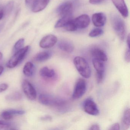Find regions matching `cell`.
I'll return each mask as SVG.
<instances>
[{"mask_svg": "<svg viewBox=\"0 0 130 130\" xmlns=\"http://www.w3.org/2000/svg\"><path fill=\"white\" fill-rule=\"evenodd\" d=\"M14 4V1H9L4 7L3 8V9L4 11V13H5V16L8 15L11 12V11L12 10Z\"/></svg>", "mask_w": 130, "mask_h": 130, "instance_id": "25", "label": "cell"}, {"mask_svg": "<svg viewBox=\"0 0 130 130\" xmlns=\"http://www.w3.org/2000/svg\"><path fill=\"white\" fill-rule=\"evenodd\" d=\"M9 110L13 116L17 115H22L25 113V112L23 110L14 109H9Z\"/></svg>", "mask_w": 130, "mask_h": 130, "instance_id": "29", "label": "cell"}, {"mask_svg": "<svg viewBox=\"0 0 130 130\" xmlns=\"http://www.w3.org/2000/svg\"><path fill=\"white\" fill-rule=\"evenodd\" d=\"M92 63L96 73H105V66L103 61L93 58Z\"/></svg>", "mask_w": 130, "mask_h": 130, "instance_id": "18", "label": "cell"}, {"mask_svg": "<svg viewBox=\"0 0 130 130\" xmlns=\"http://www.w3.org/2000/svg\"><path fill=\"white\" fill-rule=\"evenodd\" d=\"M58 47L61 51L68 53H71L74 50L73 44L68 40L62 39L58 42Z\"/></svg>", "mask_w": 130, "mask_h": 130, "instance_id": "13", "label": "cell"}, {"mask_svg": "<svg viewBox=\"0 0 130 130\" xmlns=\"http://www.w3.org/2000/svg\"><path fill=\"white\" fill-rule=\"evenodd\" d=\"M22 87L23 92L29 99L33 100L36 99L37 96L36 90L28 80H23L22 83Z\"/></svg>", "mask_w": 130, "mask_h": 130, "instance_id": "7", "label": "cell"}, {"mask_svg": "<svg viewBox=\"0 0 130 130\" xmlns=\"http://www.w3.org/2000/svg\"><path fill=\"white\" fill-rule=\"evenodd\" d=\"M52 119V117L49 116H46L41 118L42 120H45V121H51Z\"/></svg>", "mask_w": 130, "mask_h": 130, "instance_id": "37", "label": "cell"}, {"mask_svg": "<svg viewBox=\"0 0 130 130\" xmlns=\"http://www.w3.org/2000/svg\"><path fill=\"white\" fill-rule=\"evenodd\" d=\"M37 0H25L26 5L28 7L31 8Z\"/></svg>", "mask_w": 130, "mask_h": 130, "instance_id": "30", "label": "cell"}, {"mask_svg": "<svg viewBox=\"0 0 130 130\" xmlns=\"http://www.w3.org/2000/svg\"><path fill=\"white\" fill-rule=\"evenodd\" d=\"M25 44V39H20L18 40L14 45L13 51L15 52L22 48Z\"/></svg>", "mask_w": 130, "mask_h": 130, "instance_id": "26", "label": "cell"}, {"mask_svg": "<svg viewBox=\"0 0 130 130\" xmlns=\"http://www.w3.org/2000/svg\"><path fill=\"white\" fill-rule=\"evenodd\" d=\"M89 129L91 130H100V128L98 124H93L90 127Z\"/></svg>", "mask_w": 130, "mask_h": 130, "instance_id": "35", "label": "cell"}, {"mask_svg": "<svg viewBox=\"0 0 130 130\" xmlns=\"http://www.w3.org/2000/svg\"><path fill=\"white\" fill-rule=\"evenodd\" d=\"M3 25L0 24V32L1 31V30L3 29Z\"/></svg>", "mask_w": 130, "mask_h": 130, "instance_id": "41", "label": "cell"}, {"mask_svg": "<svg viewBox=\"0 0 130 130\" xmlns=\"http://www.w3.org/2000/svg\"><path fill=\"white\" fill-rule=\"evenodd\" d=\"M74 20L77 29L86 28L89 26L90 23L89 17L86 14L79 16Z\"/></svg>", "mask_w": 130, "mask_h": 130, "instance_id": "10", "label": "cell"}, {"mask_svg": "<svg viewBox=\"0 0 130 130\" xmlns=\"http://www.w3.org/2000/svg\"><path fill=\"white\" fill-rule=\"evenodd\" d=\"M127 43L128 48H130V35H128L127 38Z\"/></svg>", "mask_w": 130, "mask_h": 130, "instance_id": "38", "label": "cell"}, {"mask_svg": "<svg viewBox=\"0 0 130 130\" xmlns=\"http://www.w3.org/2000/svg\"><path fill=\"white\" fill-rule=\"evenodd\" d=\"M111 20L114 31L121 40L123 41L126 34V29L123 20L118 15L114 14L111 16Z\"/></svg>", "mask_w": 130, "mask_h": 130, "instance_id": "1", "label": "cell"}, {"mask_svg": "<svg viewBox=\"0 0 130 130\" xmlns=\"http://www.w3.org/2000/svg\"><path fill=\"white\" fill-rule=\"evenodd\" d=\"M1 116L4 119L9 121L12 119L14 116L10 112L9 109L3 111L1 113Z\"/></svg>", "mask_w": 130, "mask_h": 130, "instance_id": "28", "label": "cell"}, {"mask_svg": "<svg viewBox=\"0 0 130 130\" xmlns=\"http://www.w3.org/2000/svg\"><path fill=\"white\" fill-rule=\"evenodd\" d=\"M63 28L68 31H74L77 29V28L74 23V20L73 19L70 20Z\"/></svg>", "mask_w": 130, "mask_h": 130, "instance_id": "22", "label": "cell"}, {"mask_svg": "<svg viewBox=\"0 0 130 130\" xmlns=\"http://www.w3.org/2000/svg\"><path fill=\"white\" fill-rule=\"evenodd\" d=\"M125 60L127 63H129L130 61V48H128L125 55Z\"/></svg>", "mask_w": 130, "mask_h": 130, "instance_id": "32", "label": "cell"}, {"mask_svg": "<svg viewBox=\"0 0 130 130\" xmlns=\"http://www.w3.org/2000/svg\"><path fill=\"white\" fill-rule=\"evenodd\" d=\"M74 64L79 73L85 78H89L91 76V70L89 65L83 57L77 56L74 58Z\"/></svg>", "mask_w": 130, "mask_h": 130, "instance_id": "2", "label": "cell"}, {"mask_svg": "<svg viewBox=\"0 0 130 130\" xmlns=\"http://www.w3.org/2000/svg\"><path fill=\"white\" fill-rule=\"evenodd\" d=\"M105 0H89L90 3L92 4H98L102 3Z\"/></svg>", "mask_w": 130, "mask_h": 130, "instance_id": "34", "label": "cell"}, {"mask_svg": "<svg viewBox=\"0 0 130 130\" xmlns=\"http://www.w3.org/2000/svg\"><path fill=\"white\" fill-rule=\"evenodd\" d=\"M57 42V38L52 35H49L42 38L39 43V46L43 48H48L53 47Z\"/></svg>", "mask_w": 130, "mask_h": 130, "instance_id": "9", "label": "cell"}, {"mask_svg": "<svg viewBox=\"0 0 130 130\" xmlns=\"http://www.w3.org/2000/svg\"><path fill=\"white\" fill-rule=\"evenodd\" d=\"M130 109H126L124 112L122 120L121 127L123 130H127L130 126Z\"/></svg>", "mask_w": 130, "mask_h": 130, "instance_id": "17", "label": "cell"}, {"mask_svg": "<svg viewBox=\"0 0 130 130\" xmlns=\"http://www.w3.org/2000/svg\"><path fill=\"white\" fill-rule=\"evenodd\" d=\"M73 19L72 15H70L66 16L61 17L60 19L57 21L55 24V28H59L64 27L68 22Z\"/></svg>", "mask_w": 130, "mask_h": 130, "instance_id": "21", "label": "cell"}, {"mask_svg": "<svg viewBox=\"0 0 130 130\" xmlns=\"http://www.w3.org/2000/svg\"><path fill=\"white\" fill-rule=\"evenodd\" d=\"M73 9V5L69 1L64 2L58 7L57 9V14L61 17L72 15Z\"/></svg>", "mask_w": 130, "mask_h": 130, "instance_id": "8", "label": "cell"}, {"mask_svg": "<svg viewBox=\"0 0 130 130\" xmlns=\"http://www.w3.org/2000/svg\"><path fill=\"white\" fill-rule=\"evenodd\" d=\"M87 88L86 82L84 79L80 78L76 82L73 94L74 99H80L83 96L86 92Z\"/></svg>", "mask_w": 130, "mask_h": 130, "instance_id": "5", "label": "cell"}, {"mask_svg": "<svg viewBox=\"0 0 130 130\" xmlns=\"http://www.w3.org/2000/svg\"><path fill=\"white\" fill-rule=\"evenodd\" d=\"M112 3L122 17L126 18L128 15L127 7L124 0H112Z\"/></svg>", "mask_w": 130, "mask_h": 130, "instance_id": "11", "label": "cell"}, {"mask_svg": "<svg viewBox=\"0 0 130 130\" xmlns=\"http://www.w3.org/2000/svg\"><path fill=\"white\" fill-rule=\"evenodd\" d=\"M91 54L93 58L105 62L108 60V57L105 52L100 48H94L91 50Z\"/></svg>", "mask_w": 130, "mask_h": 130, "instance_id": "14", "label": "cell"}, {"mask_svg": "<svg viewBox=\"0 0 130 130\" xmlns=\"http://www.w3.org/2000/svg\"><path fill=\"white\" fill-rule=\"evenodd\" d=\"M35 68L34 64L31 62H28L25 64L23 68V73L27 77H31L34 74Z\"/></svg>", "mask_w": 130, "mask_h": 130, "instance_id": "20", "label": "cell"}, {"mask_svg": "<svg viewBox=\"0 0 130 130\" xmlns=\"http://www.w3.org/2000/svg\"><path fill=\"white\" fill-rule=\"evenodd\" d=\"M92 19L93 25L97 27L103 26L106 22V17L103 13H94L92 15Z\"/></svg>", "mask_w": 130, "mask_h": 130, "instance_id": "12", "label": "cell"}, {"mask_svg": "<svg viewBox=\"0 0 130 130\" xmlns=\"http://www.w3.org/2000/svg\"><path fill=\"white\" fill-rule=\"evenodd\" d=\"M3 59V54L2 52H0V64L2 63Z\"/></svg>", "mask_w": 130, "mask_h": 130, "instance_id": "39", "label": "cell"}, {"mask_svg": "<svg viewBox=\"0 0 130 130\" xmlns=\"http://www.w3.org/2000/svg\"><path fill=\"white\" fill-rule=\"evenodd\" d=\"M9 87L8 84L6 83H3L0 84V93L6 91Z\"/></svg>", "mask_w": 130, "mask_h": 130, "instance_id": "33", "label": "cell"}, {"mask_svg": "<svg viewBox=\"0 0 130 130\" xmlns=\"http://www.w3.org/2000/svg\"><path fill=\"white\" fill-rule=\"evenodd\" d=\"M83 107L85 112L92 116L98 115L99 113V110L97 105L90 97L87 98L84 102Z\"/></svg>", "mask_w": 130, "mask_h": 130, "instance_id": "6", "label": "cell"}, {"mask_svg": "<svg viewBox=\"0 0 130 130\" xmlns=\"http://www.w3.org/2000/svg\"><path fill=\"white\" fill-rule=\"evenodd\" d=\"M12 124L6 121L0 120V130H12Z\"/></svg>", "mask_w": 130, "mask_h": 130, "instance_id": "24", "label": "cell"}, {"mask_svg": "<svg viewBox=\"0 0 130 130\" xmlns=\"http://www.w3.org/2000/svg\"><path fill=\"white\" fill-rule=\"evenodd\" d=\"M51 0H37L32 6V11L34 13L39 12L44 9Z\"/></svg>", "mask_w": 130, "mask_h": 130, "instance_id": "15", "label": "cell"}, {"mask_svg": "<svg viewBox=\"0 0 130 130\" xmlns=\"http://www.w3.org/2000/svg\"><path fill=\"white\" fill-rule=\"evenodd\" d=\"M120 125L118 123H115L111 125L108 128L109 130H119L120 129Z\"/></svg>", "mask_w": 130, "mask_h": 130, "instance_id": "31", "label": "cell"}, {"mask_svg": "<svg viewBox=\"0 0 130 130\" xmlns=\"http://www.w3.org/2000/svg\"><path fill=\"white\" fill-rule=\"evenodd\" d=\"M39 101L41 104L46 106H60L65 103L63 100L55 98L51 95L46 94H41L39 97Z\"/></svg>", "mask_w": 130, "mask_h": 130, "instance_id": "4", "label": "cell"}, {"mask_svg": "<svg viewBox=\"0 0 130 130\" xmlns=\"http://www.w3.org/2000/svg\"><path fill=\"white\" fill-rule=\"evenodd\" d=\"M103 33V31L100 28H95L93 29L89 33V36L91 38H95L102 35Z\"/></svg>", "mask_w": 130, "mask_h": 130, "instance_id": "23", "label": "cell"}, {"mask_svg": "<svg viewBox=\"0 0 130 130\" xmlns=\"http://www.w3.org/2000/svg\"><path fill=\"white\" fill-rule=\"evenodd\" d=\"M40 76L46 79L53 78L55 76V72L53 69H49L47 67L42 68L39 71Z\"/></svg>", "mask_w": 130, "mask_h": 130, "instance_id": "16", "label": "cell"}, {"mask_svg": "<svg viewBox=\"0 0 130 130\" xmlns=\"http://www.w3.org/2000/svg\"><path fill=\"white\" fill-rule=\"evenodd\" d=\"M29 48V46H26L16 52L8 61L7 65V67L9 68L15 67L24 59Z\"/></svg>", "mask_w": 130, "mask_h": 130, "instance_id": "3", "label": "cell"}, {"mask_svg": "<svg viewBox=\"0 0 130 130\" xmlns=\"http://www.w3.org/2000/svg\"><path fill=\"white\" fill-rule=\"evenodd\" d=\"M51 56V53L49 51L39 52L34 57V60L37 62H42L49 59Z\"/></svg>", "mask_w": 130, "mask_h": 130, "instance_id": "19", "label": "cell"}, {"mask_svg": "<svg viewBox=\"0 0 130 130\" xmlns=\"http://www.w3.org/2000/svg\"><path fill=\"white\" fill-rule=\"evenodd\" d=\"M5 16V13L3 8L0 9V20H1Z\"/></svg>", "mask_w": 130, "mask_h": 130, "instance_id": "36", "label": "cell"}, {"mask_svg": "<svg viewBox=\"0 0 130 130\" xmlns=\"http://www.w3.org/2000/svg\"><path fill=\"white\" fill-rule=\"evenodd\" d=\"M22 95L20 93L15 92L12 94L7 96V99L9 100H19L22 99Z\"/></svg>", "mask_w": 130, "mask_h": 130, "instance_id": "27", "label": "cell"}, {"mask_svg": "<svg viewBox=\"0 0 130 130\" xmlns=\"http://www.w3.org/2000/svg\"><path fill=\"white\" fill-rule=\"evenodd\" d=\"M4 71V68L0 65V75L2 74Z\"/></svg>", "mask_w": 130, "mask_h": 130, "instance_id": "40", "label": "cell"}]
</instances>
